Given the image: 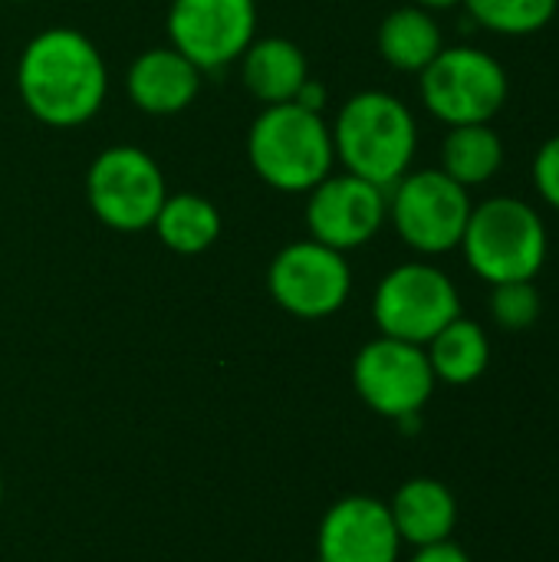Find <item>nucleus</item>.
I'll return each mask as SVG.
<instances>
[{"label":"nucleus","instance_id":"nucleus-11","mask_svg":"<svg viewBox=\"0 0 559 562\" xmlns=\"http://www.w3.org/2000/svg\"><path fill=\"white\" fill-rule=\"evenodd\" d=\"M257 40V0H171L168 46L201 72L224 69Z\"/></svg>","mask_w":559,"mask_h":562},{"label":"nucleus","instance_id":"nucleus-14","mask_svg":"<svg viewBox=\"0 0 559 562\" xmlns=\"http://www.w3.org/2000/svg\"><path fill=\"white\" fill-rule=\"evenodd\" d=\"M125 92L145 115H178L201 92V69L175 46H152L138 53L125 72Z\"/></svg>","mask_w":559,"mask_h":562},{"label":"nucleus","instance_id":"nucleus-13","mask_svg":"<svg viewBox=\"0 0 559 562\" xmlns=\"http://www.w3.org/2000/svg\"><path fill=\"white\" fill-rule=\"evenodd\" d=\"M402 547L389 504L366 494L336 501L316 533L320 562H399Z\"/></svg>","mask_w":559,"mask_h":562},{"label":"nucleus","instance_id":"nucleus-8","mask_svg":"<svg viewBox=\"0 0 559 562\" xmlns=\"http://www.w3.org/2000/svg\"><path fill=\"white\" fill-rule=\"evenodd\" d=\"M461 316L455 280L432 263H399L389 270L372 296V319L379 336L425 346L451 319Z\"/></svg>","mask_w":559,"mask_h":562},{"label":"nucleus","instance_id":"nucleus-24","mask_svg":"<svg viewBox=\"0 0 559 562\" xmlns=\"http://www.w3.org/2000/svg\"><path fill=\"white\" fill-rule=\"evenodd\" d=\"M409 562H474L458 543L445 540V543H432V547H418L415 557Z\"/></svg>","mask_w":559,"mask_h":562},{"label":"nucleus","instance_id":"nucleus-16","mask_svg":"<svg viewBox=\"0 0 559 562\" xmlns=\"http://www.w3.org/2000/svg\"><path fill=\"white\" fill-rule=\"evenodd\" d=\"M237 63H241V79L247 92L264 105L293 102L303 82L310 79L306 53L287 36L254 40Z\"/></svg>","mask_w":559,"mask_h":562},{"label":"nucleus","instance_id":"nucleus-4","mask_svg":"<svg viewBox=\"0 0 559 562\" xmlns=\"http://www.w3.org/2000/svg\"><path fill=\"white\" fill-rule=\"evenodd\" d=\"M461 250L468 267L491 286L537 280L547 263L550 237L544 217L517 198H491L471 207Z\"/></svg>","mask_w":559,"mask_h":562},{"label":"nucleus","instance_id":"nucleus-5","mask_svg":"<svg viewBox=\"0 0 559 562\" xmlns=\"http://www.w3.org/2000/svg\"><path fill=\"white\" fill-rule=\"evenodd\" d=\"M418 76L425 109L448 128L491 122L511 92L504 66L478 46H445Z\"/></svg>","mask_w":559,"mask_h":562},{"label":"nucleus","instance_id":"nucleus-21","mask_svg":"<svg viewBox=\"0 0 559 562\" xmlns=\"http://www.w3.org/2000/svg\"><path fill=\"white\" fill-rule=\"evenodd\" d=\"M461 3L468 7L474 23L501 36L540 33L559 7V0H461Z\"/></svg>","mask_w":559,"mask_h":562},{"label":"nucleus","instance_id":"nucleus-7","mask_svg":"<svg viewBox=\"0 0 559 562\" xmlns=\"http://www.w3.org/2000/svg\"><path fill=\"white\" fill-rule=\"evenodd\" d=\"M471 194L441 168L409 171L389 188V217L399 237L422 257H441L461 247Z\"/></svg>","mask_w":559,"mask_h":562},{"label":"nucleus","instance_id":"nucleus-27","mask_svg":"<svg viewBox=\"0 0 559 562\" xmlns=\"http://www.w3.org/2000/svg\"><path fill=\"white\" fill-rule=\"evenodd\" d=\"M0 504H3V477H0Z\"/></svg>","mask_w":559,"mask_h":562},{"label":"nucleus","instance_id":"nucleus-23","mask_svg":"<svg viewBox=\"0 0 559 562\" xmlns=\"http://www.w3.org/2000/svg\"><path fill=\"white\" fill-rule=\"evenodd\" d=\"M534 184L537 194L559 211V135L547 138L534 155Z\"/></svg>","mask_w":559,"mask_h":562},{"label":"nucleus","instance_id":"nucleus-19","mask_svg":"<svg viewBox=\"0 0 559 562\" xmlns=\"http://www.w3.org/2000/svg\"><path fill=\"white\" fill-rule=\"evenodd\" d=\"M152 227L171 254L194 257L217 244L221 211L201 194H168Z\"/></svg>","mask_w":559,"mask_h":562},{"label":"nucleus","instance_id":"nucleus-28","mask_svg":"<svg viewBox=\"0 0 559 562\" xmlns=\"http://www.w3.org/2000/svg\"><path fill=\"white\" fill-rule=\"evenodd\" d=\"M10 3H23V0H10Z\"/></svg>","mask_w":559,"mask_h":562},{"label":"nucleus","instance_id":"nucleus-3","mask_svg":"<svg viewBox=\"0 0 559 562\" xmlns=\"http://www.w3.org/2000/svg\"><path fill=\"white\" fill-rule=\"evenodd\" d=\"M247 158L254 175L283 194H310L333 175V128L323 112L297 102L264 105L247 132Z\"/></svg>","mask_w":559,"mask_h":562},{"label":"nucleus","instance_id":"nucleus-20","mask_svg":"<svg viewBox=\"0 0 559 562\" xmlns=\"http://www.w3.org/2000/svg\"><path fill=\"white\" fill-rule=\"evenodd\" d=\"M504 165V142L491 128V122L478 125H455L441 145V171L458 181L461 188L488 184Z\"/></svg>","mask_w":559,"mask_h":562},{"label":"nucleus","instance_id":"nucleus-9","mask_svg":"<svg viewBox=\"0 0 559 562\" xmlns=\"http://www.w3.org/2000/svg\"><path fill=\"white\" fill-rule=\"evenodd\" d=\"M267 290L283 313L297 319H326L346 306L353 293V270L346 254L306 237L287 244L270 260Z\"/></svg>","mask_w":559,"mask_h":562},{"label":"nucleus","instance_id":"nucleus-25","mask_svg":"<svg viewBox=\"0 0 559 562\" xmlns=\"http://www.w3.org/2000/svg\"><path fill=\"white\" fill-rule=\"evenodd\" d=\"M293 102H297V105H303V109H310V112H323V105H326V89H323V82L306 79Z\"/></svg>","mask_w":559,"mask_h":562},{"label":"nucleus","instance_id":"nucleus-2","mask_svg":"<svg viewBox=\"0 0 559 562\" xmlns=\"http://www.w3.org/2000/svg\"><path fill=\"white\" fill-rule=\"evenodd\" d=\"M329 128L336 161H343L349 175L389 191L412 171V158L418 151V125L399 95L382 89L356 92Z\"/></svg>","mask_w":559,"mask_h":562},{"label":"nucleus","instance_id":"nucleus-18","mask_svg":"<svg viewBox=\"0 0 559 562\" xmlns=\"http://www.w3.org/2000/svg\"><path fill=\"white\" fill-rule=\"evenodd\" d=\"M432 372L445 385H471L491 366V339L481 323L458 316L432 342H425Z\"/></svg>","mask_w":559,"mask_h":562},{"label":"nucleus","instance_id":"nucleus-10","mask_svg":"<svg viewBox=\"0 0 559 562\" xmlns=\"http://www.w3.org/2000/svg\"><path fill=\"white\" fill-rule=\"evenodd\" d=\"M353 385L366 408L399 422L405 415H422V408L435 395L438 379L432 372L425 346L379 336L356 352Z\"/></svg>","mask_w":559,"mask_h":562},{"label":"nucleus","instance_id":"nucleus-17","mask_svg":"<svg viewBox=\"0 0 559 562\" xmlns=\"http://www.w3.org/2000/svg\"><path fill=\"white\" fill-rule=\"evenodd\" d=\"M441 49V30L425 7H399L379 23V53L399 72H422Z\"/></svg>","mask_w":559,"mask_h":562},{"label":"nucleus","instance_id":"nucleus-22","mask_svg":"<svg viewBox=\"0 0 559 562\" xmlns=\"http://www.w3.org/2000/svg\"><path fill=\"white\" fill-rule=\"evenodd\" d=\"M544 313L540 290L534 280H514V283H497L491 286V319L504 333H524L530 329Z\"/></svg>","mask_w":559,"mask_h":562},{"label":"nucleus","instance_id":"nucleus-15","mask_svg":"<svg viewBox=\"0 0 559 562\" xmlns=\"http://www.w3.org/2000/svg\"><path fill=\"white\" fill-rule=\"evenodd\" d=\"M389 514L405 547H432L451 540L458 527V501L438 477H412L389 501Z\"/></svg>","mask_w":559,"mask_h":562},{"label":"nucleus","instance_id":"nucleus-26","mask_svg":"<svg viewBox=\"0 0 559 562\" xmlns=\"http://www.w3.org/2000/svg\"><path fill=\"white\" fill-rule=\"evenodd\" d=\"M415 7H425V10H448V7H455V3H461V0H412Z\"/></svg>","mask_w":559,"mask_h":562},{"label":"nucleus","instance_id":"nucleus-12","mask_svg":"<svg viewBox=\"0 0 559 562\" xmlns=\"http://www.w3.org/2000/svg\"><path fill=\"white\" fill-rule=\"evenodd\" d=\"M389 217V191L349 171L326 175L306 194V231L313 240L349 254L366 247Z\"/></svg>","mask_w":559,"mask_h":562},{"label":"nucleus","instance_id":"nucleus-1","mask_svg":"<svg viewBox=\"0 0 559 562\" xmlns=\"http://www.w3.org/2000/svg\"><path fill=\"white\" fill-rule=\"evenodd\" d=\"M23 109L49 128L92 122L109 95V69L99 46L76 26L40 30L16 59Z\"/></svg>","mask_w":559,"mask_h":562},{"label":"nucleus","instance_id":"nucleus-6","mask_svg":"<svg viewBox=\"0 0 559 562\" xmlns=\"http://www.w3.org/2000/svg\"><path fill=\"white\" fill-rule=\"evenodd\" d=\"M168 198L161 165L135 145L102 148L86 175V201L99 224L135 234L155 224Z\"/></svg>","mask_w":559,"mask_h":562}]
</instances>
